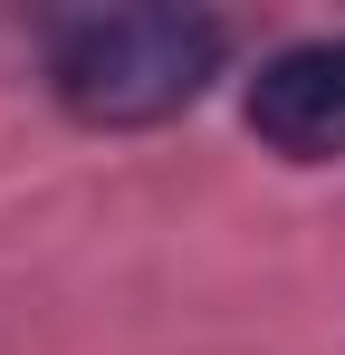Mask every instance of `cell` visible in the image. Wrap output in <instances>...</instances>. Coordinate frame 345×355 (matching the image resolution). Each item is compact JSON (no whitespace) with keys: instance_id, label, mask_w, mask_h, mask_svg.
I'll return each instance as SVG.
<instances>
[{"instance_id":"6da1fadb","label":"cell","mask_w":345,"mask_h":355,"mask_svg":"<svg viewBox=\"0 0 345 355\" xmlns=\"http://www.w3.org/2000/svg\"><path fill=\"white\" fill-rule=\"evenodd\" d=\"M230 58V29L211 10H77L48 19V96L77 125H134L182 116Z\"/></svg>"},{"instance_id":"7a4b0ae2","label":"cell","mask_w":345,"mask_h":355,"mask_svg":"<svg viewBox=\"0 0 345 355\" xmlns=\"http://www.w3.org/2000/svg\"><path fill=\"white\" fill-rule=\"evenodd\" d=\"M240 116L288 164H336L345 154V39H288V49H269L259 77L240 87Z\"/></svg>"}]
</instances>
